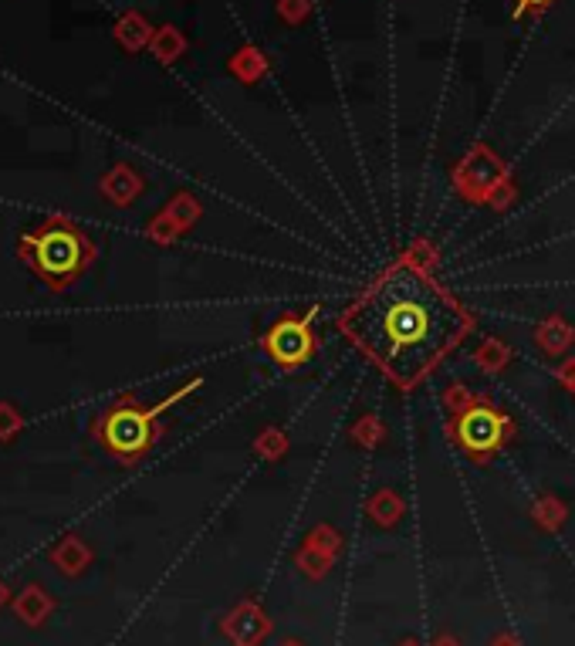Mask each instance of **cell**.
Here are the masks:
<instances>
[{
  "label": "cell",
  "mask_w": 575,
  "mask_h": 646,
  "mask_svg": "<svg viewBox=\"0 0 575 646\" xmlns=\"http://www.w3.org/2000/svg\"><path fill=\"white\" fill-rule=\"evenodd\" d=\"M342 332L400 386L423 379L467 332V312L413 268H393L342 315Z\"/></svg>",
  "instance_id": "obj_1"
},
{
  "label": "cell",
  "mask_w": 575,
  "mask_h": 646,
  "mask_svg": "<svg viewBox=\"0 0 575 646\" xmlns=\"http://www.w3.org/2000/svg\"><path fill=\"white\" fill-rule=\"evenodd\" d=\"M271 352L278 359H285V362H298V359H305L308 356V349H312V342H308V332H305V325H298V322H285V325H278V329L271 332Z\"/></svg>",
  "instance_id": "obj_2"
},
{
  "label": "cell",
  "mask_w": 575,
  "mask_h": 646,
  "mask_svg": "<svg viewBox=\"0 0 575 646\" xmlns=\"http://www.w3.org/2000/svg\"><path fill=\"white\" fill-rule=\"evenodd\" d=\"M460 437L471 450H488L498 444L501 437V423L494 413L488 410H474L471 417H464V427H460Z\"/></svg>",
  "instance_id": "obj_3"
},
{
  "label": "cell",
  "mask_w": 575,
  "mask_h": 646,
  "mask_svg": "<svg viewBox=\"0 0 575 646\" xmlns=\"http://www.w3.org/2000/svg\"><path fill=\"white\" fill-rule=\"evenodd\" d=\"M521 4H525V7H545L548 0H521Z\"/></svg>",
  "instance_id": "obj_4"
}]
</instances>
